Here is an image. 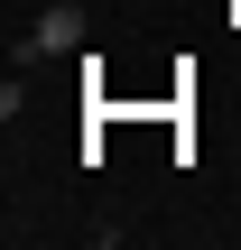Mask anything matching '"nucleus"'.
<instances>
[{
  "label": "nucleus",
  "instance_id": "f257e3e1",
  "mask_svg": "<svg viewBox=\"0 0 241 250\" xmlns=\"http://www.w3.org/2000/svg\"><path fill=\"white\" fill-rule=\"evenodd\" d=\"M56 56H84V9H74V0H56V9L9 46V65H19V74H28V65H56Z\"/></svg>",
  "mask_w": 241,
  "mask_h": 250
},
{
  "label": "nucleus",
  "instance_id": "f03ea898",
  "mask_svg": "<svg viewBox=\"0 0 241 250\" xmlns=\"http://www.w3.org/2000/svg\"><path fill=\"white\" fill-rule=\"evenodd\" d=\"M232 28H241V0H232Z\"/></svg>",
  "mask_w": 241,
  "mask_h": 250
}]
</instances>
